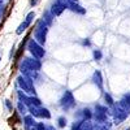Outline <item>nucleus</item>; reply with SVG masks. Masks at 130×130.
I'll return each mask as SVG.
<instances>
[{"label":"nucleus","mask_w":130,"mask_h":130,"mask_svg":"<svg viewBox=\"0 0 130 130\" xmlns=\"http://www.w3.org/2000/svg\"><path fill=\"white\" fill-rule=\"evenodd\" d=\"M17 83L20 86V89L22 90L24 92H27L30 95H35V87H34V83H32L31 78L21 74V75L17 77Z\"/></svg>","instance_id":"1"},{"label":"nucleus","mask_w":130,"mask_h":130,"mask_svg":"<svg viewBox=\"0 0 130 130\" xmlns=\"http://www.w3.org/2000/svg\"><path fill=\"white\" fill-rule=\"evenodd\" d=\"M47 32H48V25L44 22V21H39L38 27L35 30V40L39 44H44L46 43V38H47Z\"/></svg>","instance_id":"2"},{"label":"nucleus","mask_w":130,"mask_h":130,"mask_svg":"<svg viewBox=\"0 0 130 130\" xmlns=\"http://www.w3.org/2000/svg\"><path fill=\"white\" fill-rule=\"evenodd\" d=\"M27 50L30 51L31 55L34 56L35 59H38V60L44 56V50H43V47L39 44V43H37L35 39L29 40V43H27Z\"/></svg>","instance_id":"3"},{"label":"nucleus","mask_w":130,"mask_h":130,"mask_svg":"<svg viewBox=\"0 0 130 130\" xmlns=\"http://www.w3.org/2000/svg\"><path fill=\"white\" fill-rule=\"evenodd\" d=\"M27 109L30 111L32 117H39V118H46V120H50L51 118V113L47 108H43V107H37V105H30L27 107Z\"/></svg>","instance_id":"4"},{"label":"nucleus","mask_w":130,"mask_h":130,"mask_svg":"<svg viewBox=\"0 0 130 130\" xmlns=\"http://www.w3.org/2000/svg\"><path fill=\"white\" fill-rule=\"evenodd\" d=\"M129 111H126L125 108L118 103L115 108H113V117H115V124H121L125 118L127 117Z\"/></svg>","instance_id":"5"},{"label":"nucleus","mask_w":130,"mask_h":130,"mask_svg":"<svg viewBox=\"0 0 130 130\" xmlns=\"http://www.w3.org/2000/svg\"><path fill=\"white\" fill-rule=\"evenodd\" d=\"M60 104L62 107V109H65V111H68V109H70V108H73L74 104H75L73 94L70 91H65V94L62 95L61 100H60Z\"/></svg>","instance_id":"6"},{"label":"nucleus","mask_w":130,"mask_h":130,"mask_svg":"<svg viewBox=\"0 0 130 130\" xmlns=\"http://www.w3.org/2000/svg\"><path fill=\"white\" fill-rule=\"evenodd\" d=\"M107 112H108V109H107L105 107L96 105V107H95V113L92 115V117L95 118L96 122L105 121V120H107Z\"/></svg>","instance_id":"7"},{"label":"nucleus","mask_w":130,"mask_h":130,"mask_svg":"<svg viewBox=\"0 0 130 130\" xmlns=\"http://www.w3.org/2000/svg\"><path fill=\"white\" fill-rule=\"evenodd\" d=\"M35 17V13L34 12H30L27 16H26V18H25V21H24V22L22 24H21L20 26H18V29H17V34H22V32L30 26V24H31V21H32V18H34Z\"/></svg>","instance_id":"8"},{"label":"nucleus","mask_w":130,"mask_h":130,"mask_svg":"<svg viewBox=\"0 0 130 130\" xmlns=\"http://www.w3.org/2000/svg\"><path fill=\"white\" fill-rule=\"evenodd\" d=\"M73 130H95V129H94V124H91L89 120H85L82 122L74 124Z\"/></svg>","instance_id":"9"},{"label":"nucleus","mask_w":130,"mask_h":130,"mask_svg":"<svg viewBox=\"0 0 130 130\" xmlns=\"http://www.w3.org/2000/svg\"><path fill=\"white\" fill-rule=\"evenodd\" d=\"M22 64L24 65H26V67H29V68H31V69H34V70H39L40 69V67H42V64H40V61L38 60V59H25L24 61H22Z\"/></svg>","instance_id":"10"},{"label":"nucleus","mask_w":130,"mask_h":130,"mask_svg":"<svg viewBox=\"0 0 130 130\" xmlns=\"http://www.w3.org/2000/svg\"><path fill=\"white\" fill-rule=\"evenodd\" d=\"M92 81L96 85V87L99 89L100 91H103V77H102V73L99 70H96L92 75Z\"/></svg>","instance_id":"11"},{"label":"nucleus","mask_w":130,"mask_h":130,"mask_svg":"<svg viewBox=\"0 0 130 130\" xmlns=\"http://www.w3.org/2000/svg\"><path fill=\"white\" fill-rule=\"evenodd\" d=\"M65 9V7L62 5V4H60L59 2H56L55 4L52 5V8H51V14L55 17V16H60L61 13H62V10Z\"/></svg>","instance_id":"12"},{"label":"nucleus","mask_w":130,"mask_h":130,"mask_svg":"<svg viewBox=\"0 0 130 130\" xmlns=\"http://www.w3.org/2000/svg\"><path fill=\"white\" fill-rule=\"evenodd\" d=\"M68 8H69L70 10H73V12H75V13H79V14H83V13L86 12V10H85V8L79 5V3L77 2V0H74L73 3H70Z\"/></svg>","instance_id":"13"},{"label":"nucleus","mask_w":130,"mask_h":130,"mask_svg":"<svg viewBox=\"0 0 130 130\" xmlns=\"http://www.w3.org/2000/svg\"><path fill=\"white\" fill-rule=\"evenodd\" d=\"M111 126H112V124L105 120V121H102V122H95L94 129L95 130H109Z\"/></svg>","instance_id":"14"},{"label":"nucleus","mask_w":130,"mask_h":130,"mask_svg":"<svg viewBox=\"0 0 130 130\" xmlns=\"http://www.w3.org/2000/svg\"><path fill=\"white\" fill-rule=\"evenodd\" d=\"M120 104L125 108L126 111H130V94H129V95H125V96L122 98V100L120 102Z\"/></svg>","instance_id":"15"},{"label":"nucleus","mask_w":130,"mask_h":130,"mask_svg":"<svg viewBox=\"0 0 130 130\" xmlns=\"http://www.w3.org/2000/svg\"><path fill=\"white\" fill-rule=\"evenodd\" d=\"M17 108H18L20 113H22V115H25V113L27 112V108H26V105H25L22 102H18V104H17Z\"/></svg>","instance_id":"16"},{"label":"nucleus","mask_w":130,"mask_h":130,"mask_svg":"<svg viewBox=\"0 0 130 130\" xmlns=\"http://www.w3.org/2000/svg\"><path fill=\"white\" fill-rule=\"evenodd\" d=\"M82 116H83L85 118H87V120H90V118L92 117V113H91V111L89 109V108H86V109L82 111Z\"/></svg>","instance_id":"17"},{"label":"nucleus","mask_w":130,"mask_h":130,"mask_svg":"<svg viewBox=\"0 0 130 130\" xmlns=\"http://www.w3.org/2000/svg\"><path fill=\"white\" fill-rule=\"evenodd\" d=\"M104 99H105V102H107L108 105H113V104H115V102H113V99H112V96H111L109 94H105V95H104Z\"/></svg>","instance_id":"18"},{"label":"nucleus","mask_w":130,"mask_h":130,"mask_svg":"<svg viewBox=\"0 0 130 130\" xmlns=\"http://www.w3.org/2000/svg\"><path fill=\"white\" fill-rule=\"evenodd\" d=\"M57 2H59L60 4H62L65 8H68V7H69V4H70V3H73L74 0H57Z\"/></svg>","instance_id":"19"},{"label":"nucleus","mask_w":130,"mask_h":130,"mask_svg":"<svg viewBox=\"0 0 130 130\" xmlns=\"http://www.w3.org/2000/svg\"><path fill=\"white\" fill-rule=\"evenodd\" d=\"M94 57H95V60H100L102 59V52L99 50H95L94 51Z\"/></svg>","instance_id":"20"},{"label":"nucleus","mask_w":130,"mask_h":130,"mask_svg":"<svg viewBox=\"0 0 130 130\" xmlns=\"http://www.w3.org/2000/svg\"><path fill=\"white\" fill-rule=\"evenodd\" d=\"M59 125H60L61 127L65 126V125H67V120H65L64 117H60V118H59Z\"/></svg>","instance_id":"21"},{"label":"nucleus","mask_w":130,"mask_h":130,"mask_svg":"<svg viewBox=\"0 0 130 130\" xmlns=\"http://www.w3.org/2000/svg\"><path fill=\"white\" fill-rule=\"evenodd\" d=\"M126 130H130V127H129V129H126Z\"/></svg>","instance_id":"22"},{"label":"nucleus","mask_w":130,"mask_h":130,"mask_svg":"<svg viewBox=\"0 0 130 130\" xmlns=\"http://www.w3.org/2000/svg\"><path fill=\"white\" fill-rule=\"evenodd\" d=\"M2 2H3V0H0V3H2Z\"/></svg>","instance_id":"23"}]
</instances>
